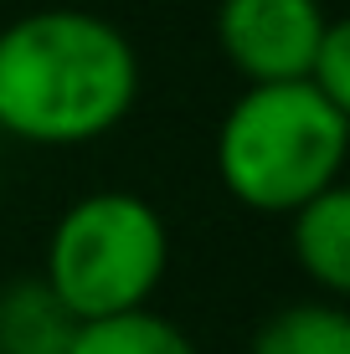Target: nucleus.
Masks as SVG:
<instances>
[{
	"label": "nucleus",
	"instance_id": "nucleus-1",
	"mask_svg": "<svg viewBox=\"0 0 350 354\" xmlns=\"http://www.w3.org/2000/svg\"><path fill=\"white\" fill-rule=\"evenodd\" d=\"M139 52L124 26L82 6H42L0 26V133L78 149L114 133L139 103Z\"/></svg>",
	"mask_w": 350,
	"mask_h": 354
},
{
	"label": "nucleus",
	"instance_id": "nucleus-2",
	"mask_svg": "<svg viewBox=\"0 0 350 354\" xmlns=\"http://www.w3.org/2000/svg\"><path fill=\"white\" fill-rule=\"evenodd\" d=\"M350 113L309 82L243 88L216 129V180L252 216H294L304 201L345 185Z\"/></svg>",
	"mask_w": 350,
	"mask_h": 354
},
{
	"label": "nucleus",
	"instance_id": "nucleus-3",
	"mask_svg": "<svg viewBox=\"0 0 350 354\" xmlns=\"http://www.w3.org/2000/svg\"><path fill=\"white\" fill-rule=\"evenodd\" d=\"M170 272V226L134 190H88L52 221L42 283L78 324L150 308Z\"/></svg>",
	"mask_w": 350,
	"mask_h": 354
},
{
	"label": "nucleus",
	"instance_id": "nucleus-4",
	"mask_svg": "<svg viewBox=\"0 0 350 354\" xmlns=\"http://www.w3.org/2000/svg\"><path fill=\"white\" fill-rule=\"evenodd\" d=\"M324 0H216V46L243 88L263 82H304L330 26Z\"/></svg>",
	"mask_w": 350,
	"mask_h": 354
},
{
	"label": "nucleus",
	"instance_id": "nucleus-5",
	"mask_svg": "<svg viewBox=\"0 0 350 354\" xmlns=\"http://www.w3.org/2000/svg\"><path fill=\"white\" fill-rule=\"evenodd\" d=\"M288 221V252L294 267L315 283L320 298L345 303L350 292V190L330 185L324 195L304 201Z\"/></svg>",
	"mask_w": 350,
	"mask_h": 354
},
{
	"label": "nucleus",
	"instance_id": "nucleus-6",
	"mask_svg": "<svg viewBox=\"0 0 350 354\" xmlns=\"http://www.w3.org/2000/svg\"><path fill=\"white\" fill-rule=\"evenodd\" d=\"M78 328L82 324L42 283V272L0 283V354H67Z\"/></svg>",
	"mask_w": 350,
	"mask_h": 354
},
{
	"label": "nucleus",
	"instance_id": "nucleus-7",
	"mask_svg": "<svg viewBox=\"0 0 350 354\" xmlns=\"http://www.w3.org/2000/svg\"><path fill=\"white\" fill-rule=\"evenodd\" d=\"M247 354H350V313L335 298L283 303L258 324Z\"/></svg>",
	"mask_w": 350,
	"mask_h": 354
},
{
	"label": "nucleus",
	"instance_id": "nucleus-8",
	"mask_svg": "<svg viewBox=\"0 0 350 354\" xmlns=\"http://www.w3.org/2000/svg\"><path fill=\"white\" fill-rule=\"evenodd\" d=\"M67 354H201V349L175 319H165L155 308H134V313H119V319L82 324Z\"/></svg>",
	"mask_w": 350,
	"mask_h": 354
},
{
	"label": "nucleus",
	"instance_id": "nucleus-9",
	"mask_svg": "<svg viewBox=\"0 0 350 354\" xmlns=\"http://www.w3.org/2000/svg\"><path fill=\"white\" fill-rule=\"evenodd\" d=\"M304 82L320 97H330L335 108H345V113H350V21L335 16L330 26H324L320 52H315V62H309Z\"/></svg>",
	"mask_w": 350,
	"mask_h": 354
}]
</instances>
